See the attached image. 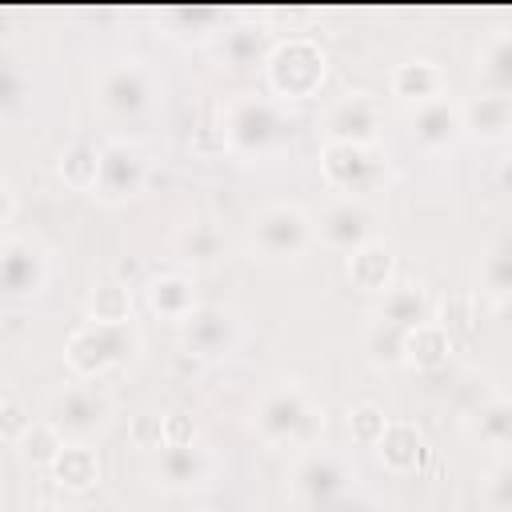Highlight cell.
Returning <instances> with one entry per match:
<instances>
[{"instance_id": "obj_1", "label": "cell", "mask_w": 512, "mask_h": 512, "mask_svg": "<svg viewBox=\"0 0 512 512\" xmlns=\"http://www.w3.org/2000/svg\"><path fill=\"white\" fill-rule=\"evenodd\" d=\"M252 432L268 444V448H296V452H308L320 444V432H324V404L292 376H280L272 380L256 404H252Z\"/></svg>"}, {"instance_id": "obj_2", "label": "cell", "mask_w": 512, "mask_h": 512, "mask_svg": "<svg viewBox=\"0 0 512 512\" xmlns=\"http://www.w3.org/2000/svg\"><path fill=\"white\" fill-rule=\"evenodd\" d=\"M288 136V112L276 96L264 92H236L220 104V140L224 152L240 160H268L280 152Z\"/></svg>"}, {"instance_id": "obj_3", "label": "cell", "mask_w": 512, "mask_h": 512, "mask_svg": "<svg viewBox=\"0 0 512 512\" xmlns=\"http://www.w3.org/2000/svg\"><path fill=\"white\" fill-rule=\"evenodd\" d=\"M316 244V216L296 200L260 204L244 232V248L260 264H300Z\"/></svg>"}, {"instance_id": "obj_4", "label": "cell", "mask_w": 512, "mask_h": 512, "mask_svg": "<svg viewBox=\"0 0 512 512\" xmlns=\"http://www.w3.org/2000/svg\"><path fill=\"white\" fill-rule=\"evenodd\" d=\"M144 352V332L132 324H96L84 320L64 340V364L76 380H100L116 368H128Z\"/></svg>"}, {"instance_id": "obj_5", "label": "cell", "mask_w": 512, "mask_h": 512, "mask_svg": "<svg viewBox=\"0 0 512 512\" xmlns=\"http://www.w3.org/2000/svg\"><path fill=\"white\" fill-rule=\"evenodd\" d=\"M328 80V52L312 36H280L264 60V84L268 96L280 104L288 100H308L324 88Z\"/></svg>"}, {"instance_id": "obj_6", "label": "cell", "mask_w": 512, "mask_h": 512, "mask_svg": "<svg viewBox=\"0 0 512 512\" xmlns=\"http://www.w3.org/2000/svg\"><path fill=\"white\" fill-rule=\"evenodd\" d=\"M116 400L104 392L96 380H68L48 396V424L68 440V444H92L112 428Z\"/></svg>"}, {"instance_id": "obj_7", "label": "cell", "mask_w": 512, "mask_h": 512, "mask_svg": "<svg viewBox=\"0 0 512 512\" xmlns=\"http://www.w3.org/2000/svg\"><path fill=\"white\" fill-rule=\"evenodd\" d=\"M92 96L108 120H136L156 104L160 84L144 60L116 56V60L100 64V72L92 76Z\"/></svg>"}, {"instance_id": "obj_8", "label": "cell", "mask_w": 512, "mask_h": 512, "mask_svg": "<svg viewBox=\"0 0 512 512\" xmlns=\"http://www.w3.org/2000/svg\"><path fill=\"white\" fill-rule=\"evenodd\" d=\"M356 480H360V472H356L352 456L340 448H324V444L300 452L288 468V492L316 508H328V504L352 496Z\"/></svg>"}, {"instance_id": "obj_9", "label": "cell", "mask_w": 512, "mask_h": 512, "mask_svg": "<svg viewBox=\"0 0 512 512\" xmlns=\"http://www.w3.org/2000/svg\"><path fill=\"white\" fill-rule=\"evenodd\" d=\"M320 176L332 192L340 196H356L368 200L372 192H380L392 176L388 156L380 144H336V140H320Z\"/></svg>"}, {"instance_id": "obj_10", "label": "cell", "mask_w": 512, "mask_h": 512, "mask_svg": "<svg viewBox=\"0 0 512 512\" xmlns=\"http://www.w3.org/2000/svg\"><path fill=\"white\" fill-rule=\"evenodd\" d=\"M148 180H152V160L136 140L112 136V140L100 144V176H96L92 200H100L108 208L132 204V200L144 196Z\"/></svg>"}, {"instance_id": "obj_11", "label": "cell", "mask_w": 512, "mask_h": 512, "mask_svg": "<svg viewBox=\"0 0 512 512\" xmlns=\"http://www.w3.org/2000/svg\"><path fill=\"white\" fill-rule=\"evenodd\" d=\"M52 280V252L40 236L8 232L0 236V288L8 300H32Z\"/></svg>"}, {"instance_id": "obj_12", "label": "cell", "mask_w": 512, "mask_h": 512, "mask_svg": "<svg viewBox=\"0 0 512 512\" xmlns=\"http://www.w3.org/2000/svg\"><path fill=\"white\" fill-rule=\"evenodd\" d=\"M316 236L324 248L352 256L356 248L380 240V212L372 208V200H356V196H336L332 204L320 208L316 216Z\"/></svg>"}, {"instance_id": "obj_13", "label": "cell", "mask_w": 512, "mask_h": 512, "mask_svg": "<svg viewBox=\"0 0 512 512\" xmlns=\"http://www.w3.org/2000/svg\"><path fill=\"white\" fill-rule=\"evenodd\" d=\"M380 132H384V108L364 88L340 92L320 112V136L324 140H336V144H380Z\"/></svg>"}, {"instance_id": "obj_14", "label": "cell", "mask_w": 512, "mask_h": 512, "mask_svg": "<svg viewBox=\"0 0 512 512\" xmlns=\"http://www.w3.org/2000/svg\"><path fill=\"white\" fill-rule=\"evenodd\" d=\"M240 316L224 304H200L184 324H180V348L204 364L228 360L240 348Z\"/></svg>"}, {"instance_id": "obj_15", "label": "cell", "mask_w": 512, "mask_h": 512, "mask_svg": "<svg viewBox=\"0 0 512 512\" xmlns=\"http://www.w3.org/2000/svg\"><path fill=\"white\" fill-rule=\"evenodd\" d=\"M216 472V460L212 452L192 440V444H164L160 452H152V480L164 488V492H200L208 488Z\"/></svg>"}, {"instance_id": "obj_16", "label": "cell", "mask_w": 512, "mask_h": 512, "mask_svg": "<svg viewBox=\"0 0 512 512\" xmlns=\"http://www.w3.org/2000/svg\"><path fill=\"white\" fill-rule=\"evenodd\" d=\"M408 132H412V144H420L424 152H448L468 136L464 132V104L452 92H444V96L412 108Z\"/></svg>"}, {"instance_id": "obj_17", "label": "cell", "mask_w": 512, "mask_h": 512, "mask_svg": "<svg viewBox=\"0 0 512 512\" xmlns=\"http://www.w3.org/2000/svg\"><path fill=\"white\" fill-rule=\"evenodd\" d=\"M388 92L404 108H420V104H428V100H436V96L448 92V72L436 60H428V56H408V60L392 64Z\"/></svg>"}, {"instance_id": "obj_18", "label": "cell", "mask_w": 512, "mask_h": 512, "mask_svg": "<svg viewBox=\"0 0 512 512\" xmlns=\"http://www.w3.org/2000/svg\"><path fill=\"white\" fill-rule=\"evenodd\" d=\"M144 304H148L152 316L172 320V324H184V320L200 308L196 276H192V272H176V268L148 276V284H144Z\"/></svg>"}, {"instance_id": "obj_19", "label": "cell", "mask_w": 512, "mask_h": 512, "mask_svg": "<svg viewBox=\"0 0 512 512\" xmlns=\"http://www.w3.org/2000/svg\"><path fill=\"white\" fill-rule=\"evenodd\" d=\"M372 452L392 476H412L428 464V436L412 420H388V428Z\"/></svg>"}, {"instance_id": "obj_20", "label": "cell", "mask_w": 512, "mask_h": 512, "mask_svg": "<svg viewBox=\"0 0 512 512\" xmlns=\"http://www.w3.org/2000/svg\"><path fill=\"white\" fill-rule=\"evenodd\" d=\"M344 276L352 288H360L368 296H384L396 284V248L384 236L356 248L352 256H344Z\"/></svg>"}, {"instance_id": "obj_21", "label": "cell", "mask_w": 512, "mask_h": 512, "mask_svg": "<svg viewBox=\"0 0 512 512\" xmlns=\"http://www.w3.org/2000/svg\"><path fill=\"white\" fill-rule=\"evenodd\" d=\"M372 316H380V320H388V324L412 332V328H420V324L432 320V296H428V288H424L420 280H396V284L380 296V304H376Z\"/></svg>"}, {"instance_id": "obj_22", "label": "cell", "mask_w": 512, "mask_h": 512, "mask_svg": "<svg viewBox=\"0 0 512 512\" xmlns=\"http://www.w3.org/2000/svg\"><path fill=\"white\" fill-rule=\"evenodd\" d=\"M468 432L496 452H512V392H492L468 412Z\"/></svg>"}, {"instance_id": "obj_23", "label": "cell", "mask_w": 512, "mask_h": 512, "mask_svg": "<svg viewBox=\"0 0 512 512\" xmlns=\"http://www.w3.org/2000/svg\"><path fill=\"white\" fill-rule=\"evenodd\" d=\"M224 232L212 224V220H192V224H180L176 236H172V256L192 264V268H212L224 260Z\"/></svg>"}, {"instance_id": "obj_24", "label": "cell", "mask_w": 512, "mask_h": 512, "mask_svg": "<svg viewBox=\"0 0 512 512\" xmlns=\"http://www.w3.org/2000/svg\"><path fill=\"white\" fill-rule=\"evenodd\" d=\"M464 132L492 144L504 140L512 132V96H496V92H476L464 104Z\"/></svg>"}, {"instance_id": "obj_25", "label": "cell", "mask_w": 512, "mask_h": 512, "mask_svg": "<svg viewBox=\"0 0 512 512\" xmlns=\"http://www.w3.org/2000/svg\"><path fill=\"white\" fill-rule=\"evenodd\" d=\"M48 476L64 492H92L100 484V476H104V464H100L96 444H64V452L56 456V464H52Z\"/></svg>"}, {"instance_id": "obj_26", "label": "cell", "mask_w": 512, "mask_h": 512, "mask_svg": "<svg viewBox=\"0 0 512 512\" xmlns=\"http://www.w3.org/2000/svg\"><path fill=\"white\" fill-rule=\"evenodd\" d=\"M448 360H452V332L440 320H428V324L408 332L404 368H412V372H440Z\"/></svg>"}, {"instance_id": "obj_27", "label": "cell", "mask_w": 512, "mask_h": 512, "mask_svg": "<svg viewBox=\"0 0 512 512\" xmlns=\"http://www.w3.org/2000/svg\"><path fill=\"white\" fill-rule=\"evenodd\" d=\"M476 84L480 92L512 96V28L488 36L484 48L476 52Z\"/></svg>"}, {"instance_id": "obj_28", "label": "cell", "mask_w": 512, "mask_h": 512, "mask_svg": "<svg viewBox=\"0 0 512 512\" xmlns=\"http://www.w3.org/2000/svg\"><path fill=\"white\" fill-rule=\"evenodd\" d=\"M272 44H276V40H268L260 24L240 20V24H232V28L220 32V60H224L228 68H252V64L264 68Z\"/></svg>"}, {"instance_id": "obj_29", "label": "cell", "mask_w": 512, "mask_h": 512, "mask_svg": "<svg viewBox=\"0 0 512 512\" xmlns=\"http://www.w3.org/2000/svg\"><path fill=\"white\" fill-rule=\"evenodd\" d=\"M84 316L96 324H132L136 320V296L128 284L108 276V280L92 284V292L84 296Z\"/></svg>"}, {"instance_id": "obj_30", "label": "cell", "mask_w": 512, "mask_h": 512, "mask_svg": "<svg viewBox=\"0 0 512 512\" xmlns=\"http://www.w3.org/2000/svg\"><path fill=\"white\" fill-rule=\"evenodd\" d=\"M404 348H408V332L372 316L368 328H364V356L372 368L380 372H392V368H404Z\"/></svg>"}, {"instance_id": "obj_31", "label": "cell", "mask_w": 512, "mask_h": 512, "mask_svg": "<svg viewBox=\"0 0 512 512\" xmlns=\"http://www.w3.org/2000/svg\"><path fill=\"white\" fill-rule=\"evenodd\" d=\"M56 176L64 180V188L92 196L96 176H100V148L88 144V140H72V144L56 156Z\"/></svg>"}, {"instance_id": "obj_32", "label": "cell", "mask_w": 512, "mask_h": 512, "mask_svg": "<svg viewBox=\"0 0 512 512\" xmlns=\"http://www.w3.org/2000/svg\"><path fill=\"white\" fill-rule=\"evenodd\" d=\"M480 288L500 308L512 304V236H500V240H492L484 248V256H480Z\"/></svg>"}, {"instance_id": "obj_33", "label": "cell", "mask_w": 512, "mask_h": 512, "mask_svg": "<svg viewBox=\"0 0 512 512\" xmlns=\"http://www.w3.org/2000/svg\"><path fill=\"white\" fill-rule=\"evenodd\" d=\"M64 436L48 424V420H36L28 432H24V440L16 444V456L32 468V472H52V464H56V456L64 452Z\"/></svg>"}, {"instance_id": "obj_34", "label": "cell", "mask_w": 512, "mask_h": 512, "mask_svg": "<svg viewBox=\"0 0 512 512\" xmlns=\"http://www.w3.org/2000/svg\"><path fill=\"white\" fill-rule=\"evenodd\" d=\"M388 420H392V416H388L376 400H356V404L348 408V436H352V444L376 448L380 436H384V428H388Z\"/></svg>"}, {"instance_id": "obj_35", "label": "cell", "mask_w": 512, "mask_h": 512, "mask_svg": "<svg viewBox=\"0 0 512 512\" xmlns=\"http://www.w3.org/2000/svg\"><path fill=\"white\" fill-rule=\"evenodd\" d=\"M484 504L492 512H512V452L488 468L484 476Z\"/></svg>"}, {"instance_id": "obj_36", "label": "cell", "mask_w": 512, "mask_h": 512, "mask_svg": "<svg viewBox=\"0 0 512 512\" xmlns=\"http://www.w3.org/2000/svg\"><path fill=\"white\" fill-rule=\"evenodd\" d=\"M32 424H36V420H32V412L20 404V396L4 392V400H0V440H4L8 448H16Z\"/></svg>"}, {"instance_id": "obj_37", "label": "cell", "mask_w": 512, "mask_h": 512, "mask_svg": "<svg viewBox=\"0 0 512 512\" xmlns=\"http://www.w3.org/2000/svg\"><path fill=\"white\" fill-rule=\"evenodd\" d=\"M132 440L148 452H160L164 448V412H140L132 420Z\"/></svg>"}, {"instance_id": "obj_38", "label": "cell", "mask_w": 512, "mask_h": 512, "mask_svg": "<svg viewBox=\"0 0 512 512\" xmlns=\"http://www.w3.org/2000/svg\"><path fill=\"white\" fill-rule=\"evenodd\" d=\"M200 440V428L188 412H164V444H192Z\"/></svg>"}, {"instance_id": "obj_39", "label": "cell", "mask_w": 512, "mask_h": 512, "mask_svg": "<svg viewBox=\"0 0 512 512\" xmlns=\"http://www.w3.org/2000/svg\"><path fill=\"white\" fill-rule=\"evenodd\" d=\"M20 100H24V76H20V68L8 60V64H4V80H0V104H4V112H16Z\"/></svg>"}, {"instance_id": "obj_40", "label": "cell", "mask_w": 512, "mask_h": 512, "mask_svg": "<svg viewBox=\"0 0 512 512\" xmlns=\"http://www.w3.org/2000/svg\"><path fill=\"white\" fill-rule=\"evenodd\" d=\"M16 208H20L16 184H12V176H4V180H0V228H4V236L16 232Z\"/></svg>"}, {"instance_id": "obj_41", "label": "cell", "mask_w": 512, "mask_h": 512, "mask_svg": "<svg viewBox=\"0 0 512 512\" xmlns=\"http://www.w3.org/2000/svg\"><path fill=\"white\" fill-rule=\"evenodd\" d=\"M120 284H128V288H144L148 284V276H144V268H140V260H132V256H124L120 264H116V272H112Z\"/></svg>"}, {"instance_id": "obj_42", "label": "cell", "mask_w": 512, "mask_h": 512, "mask_svg": "<svg viewBox=\"0 0 512 512\" xmlns=\"http://www.w3.org/2000/svg\"><path fill=\"white\" fill-rule=\"evenodd\" d=\"M496 184H500L504 196H512V152L500 156V164H496Z\"/></svg>"}, {"instance_id": "obj_43", "label": "cell", "mask_w": 512, "mask_h": 512, "mask_svg": "<svg viewBox=\"0 0 512 512\" xmlns=\"http://www.w3.org/2000/svg\"><path fill=\"white\" fill-rule=\"evenodd\" d=\"M320 512H368V504L356 500V496H344V500H336V504H328V508H320Z\"/></svg>"}, {"instance_id": "obj_44", "label": "cell", "mask_w": 512, "mask_h": 512, "mask_svg": "<svg viewBox=\"0 0 512 512\" xmlns=\"http://www.w3.org/2000/svg\"><path fill=\"white\" fill-rule=\"evenodd\" d=\"M32 512H76V508H68V504H36Z\"/></svg>"}]
</instances>
